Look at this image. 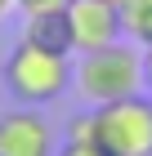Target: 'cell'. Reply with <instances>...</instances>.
Instances as JSON below:
<instances>
[{"instance_id":"6da1fadb","label":"cell","mask_w":152,"mask_h":156,"mask_svg":"<svg viewBox=\"0 0 152 156\" xmlns=\"http://www.w3.org/2000/svg\"><path fill=\"white\" fill-rule=\"evenodd\" d=\"M72 85H76L81 103H90V107L143 94V54H139V45L134 40H117V45L81 54L72 62Z\"/></svg>"},{"instance_id":"7a4b0ae2","label":"cell","mask_w":152,"mask_h":156,"mask_svg":"<svg viewBox=\"0 0 152 156\" xmlns=\"http://www.w3.org/2000/svg\"><path fill=\"white\" fill-rule=\"evenodd\" d=\"M0 76H5V89L23 107H40V103H54L72 85V58L49 54V49L32 45V40H18L9 49L5 67H0Z\"/></svg>"},{"instance_id":"3957f363","label":"cell","mask_w":152,"mask_h":156,"mask_svg":"<svg viewBox=\"0 0 152 156\" xmlns=\"http://www.w3.org/2000/svg\"><path fill=\"white\" fill-rule=\"evenodd\" d=\"M94 112V147L103 156H152V94H130Z\"/></svg>"},{"instance_id":"277c9868","label":"cell","mask_w":152,"mask_h":156,"mask_svg":"<svg viewBox=\"0 0 152 156\" xmlns=\"http://www.w3.org/2000/svg\"><path fill=\"white\" fill-rule=\"evenodd\" d=\"M67 23H72L76 54H90V49H103V45L125 40L117 0H67Z\"/></svg>"},{"instance_id":"5b68a950","label":"cell","mask_w":152,"mask_h":156,"mask_svg":"<svg viewBox=\"0 0 152 156\" xmlns=\"http://www.w3.org/2000/svg\"><path fill=\"white\" fill-rule=\"evenodd\" d=\"M0 156H54V129L36 107L0 112Z\"/></svg>"},{"instance_id":"8992f818","label":"cell","mask_w":152,"mask_h":156,"mask_svg":"<svg viewBox=\"0 0 152 156\" xmlns=\"http://www.w3.org/2000/svg\"><path fill=\"white\" fill-rule=\"evenodd\" d=\"M23 40L49 49V54H63L72 58L76 54V40H72V23H67V9H45V13H27V31Z\"/></svg>"},{"instance_id":"52a82bcc","label":"cell","mask_w":152,"mask_h":156,"mask_svg":"<svg viewBox=\"0 0 152 156\" xmlns=\"http://www.w3.org/2000/svg\"><path fill=\"white\" fill-rule=\"evenodd\" d=\"M121 31H125V40H134V45H152V0H121Z\"/></svg>"},{"instance_id":"ba28073f","label":"cell","mask_w":152,"mask_h":156,"mask_svg":"<svg viewBox=\"0 0 152 156\" xmlns=\"http://www.w3.org/2000/svg\"><path fill=\"white\" fill-rule=\"evenodd\" d=\"M23 13H45V9H67V0H13Z\"/></svg>"},{"instance_id":"9c48e42d","label":"cell","mask_w":152,"mask_h":156,"mask_svg":"<svg viewBox=\"0 0 152 156\" xmlns=\"http://www.w3.org/2000/svg\"><path fill=\"white\" fill-rule=\"evenodd\" d=\"M54 156H103V152H98L94 143H63Z\"/></svg>"},{"instance_id":"30bf717a","label":"cell","mask_w":152,"mask_h":156,"mask_svg":"<svg viewBox=\"0 0 152 156\" xmlns=\"http://www.w3.org/2000/svg\"><path fill=\"white\" fill-rule=\"evenodd\" d=\"M143 89L152 94V45H143Z\"/></svg>"},{"instance_id":"8fae6325","label":"cell","mask_w":152,"mask_h":156,"mask_svg":"<svg viewBox=\"0 0 152 156\" xmlns=\"http://www.w3.org/2000/svg\"><path fill=\"white\" fill-rule=\"evenodd\" d=\"M13 9V0H0V18H5V13H9Z\"/></svg>"},{"instance_id":"7c38bea8","label":"cell","mask_w":152,"mask_h":156,"mask_svg":"<svg viewBox=\"0 0 152 156\" xmlns=\"http://www.w3.org/2000/svg\"><path fill=\"white\" fill-rule=\"evenodd\" d=\"M117 5H121V0H117Z\"/></svg>"}]
</instances>
